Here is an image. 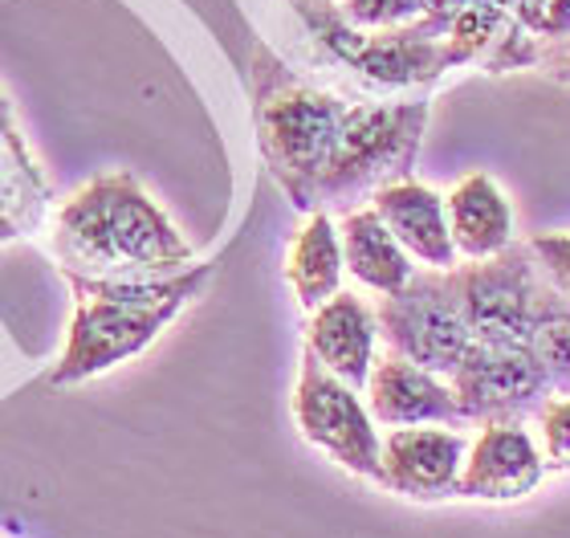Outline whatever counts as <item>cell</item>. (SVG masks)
<instances>
[{"label":"cell","instance_id":"1","mask_svg":"<svg viewBox=\"0 0 570 538\" xmlns=\"http://www.w3.org/2000/svg\"><path fill=\"white\" fill-rule=\"evenodd\" d=\"M53 257L61 274L95 282H151L196 265V250L131 172L95 176L61 200Z\"/></svg>","mask_w":570,"mask_h":538},{"label":"cell","instance_id":"2","mask_svg":"<svg viewBox=\"0 0 570 538\" xmlns=\"http://www.w3.org/2000/svg\"><path fill=\"white\" fill-rule=\"evenodd\" d=\"M213 274V262H196L184 274L151 282H95L61 274L73 290V323L66 351L49 371V383L73 388L147 351L191 299H200Z\"/></svg>","mask_w":570,"mask_h":538},{"label":"cell","instance_id":"3","mask_svg":"<svg viewBox=\"0 0 570 538\" xmlns=\"http://www.w3.org/2000/svg\"><path fill=\"white\" fill-rule=\"evenodd\" d=\"M346 98L289 74L265 46L253 49V123L257 147L285 200L318 213V188L338 151Z\"/></svg>","mask_w":570,"mask_h":538},{"label":"cell","instance_id":"4","mask_svg":"<svg viewBox=\"0 0 570 538\" xmlns=\"http://www.w3.org/2000/svg\"><path fill=\"white\" fill-rule=\"evenodd\" d=\"M424 127L428 102H351L338 151L318 188V213H351L358 200L412 176Z\"/></svg>","mask_w":570,"mask_h":538},{"label":"cell","instance_id":"5","mask_svg":"<svg viewBox=\"0 0 570 538\" xmlns=\"http://www.w3.org/2000/svg\"><path fill=\"white\" fill-rule=\"evenodd\" d=\"M375 319H380V335L387 339V348L432 375H452L473 343L449 270L412 274V282L400 294L380 299Z\"/></svg>","mask_w":570,"mask_h":538},{"label":"cell","instance_id":"6","mask_svg":"<svg viewBox=\"0 0 570 538\" xmlns=\"http://www.w3.org/2000/svg\"><path fill=\"white\" fill-rule=\"evenodd\" d=\"M294 420H297V432L309 444H318L322 453H331L346 473L380 486L383 441L380 432H375L371 408L358 400V392L351 383L331 375L309 351L302 355V371H297Z\"/></svg>","mask_w":570,"mask_h":538},{"label":"cell","instance_id":"7","mask_svg":"<svg viewBox=\"0 0 570 538\" xmlns=\"http://www.w3.org/2000/svg\"><path fill=\"white\" fill-rule=\"evenodd\" d=\"M449 274L469 335L481 343H518V348L530 343L534 299L542 282L530 245H510L485 262L452 265Z\"/></svg>","mask_w":570,"mask_h":538},{"label":"cell","instance_id":"8","mask_svg":"<svg viewBox=\"0 0 570 538\" xmlns=\"http://www.w3.org/2000/svg\"><path fill=\"white\" fill-rule=\"evenodd\" d=\"M461 400L464 420H522L554 388L530 348L518 343H481L473 339L456 371L449 375Z\"/></svg>","mask_w":570,"mask_h":538},{"label":"cell","instance_id":"9","mask_svg":"<svg viewBox=\"0 0 570 538\" xmlns=\"http://www.w3.org/2000/svg\"><path fill=\"white\" fill-rule=\"evenodd\" d=\"M464 453H469V441L452 429H436V424L392 429L380 449V486L420 502L452 498L461 486Z\"/></svg>","mask_w":570,"mask_h":538},{"label":"cell","instance_id":"10","mask_svg":"<svg viewBox=\"0 0 570 538\" xmlns=\"http://www.w3.org/2000/svg\"><path fill=\"white\" fill-rule=\"evenodd\" d=\"M542 478H547V457L522 429V420H485L464 453L456 493L476 502H518L534 493Z\"/></svg>","mask_w":570,"mask_h":538},{"label":"cell","instance_id":"11","mask_svg":"<svg viewBox=\"0 0 570 538\" xmlns=\"http://www.w3.org/2000/svg\"><path fill=\"white\" fill-rule=\"evenodd\" d=\"M371 420L383 429H412V424H464L461 400L444 375L416 368L412 359L387 351L375 359L367 375Z\"/></svg>","mask_w":570,"mask_h":538},{"label":"cell","instance_id":"12","mask_svg":"<svg viewBox=\"0 0 570 538\" xmlns=\"http://www.w3.org/2000/svg\"><path fill=\"white\" fill-rule=\"evenodd\" d=\"M375 343H380V319L358 294L338 290L331 302L309 311L306 351L355 392L367 388V375L375 368Z\"/></svg>","mask_w":570,"mask_h":538},{"label":"cell","instance_id":"13","mask_svg":"<svg viewBox=\"0 0 570 538\" xmlns=\"http://www.w3.org/2000/svg\"><path fill=\"white\" fill-rule=\"evenodd\" d=\"M371 208L380 221L395 233V241L407 250V257L424 262L428 270H452L456 265V245L449 233V216H444V196L420 184V179H395L387 188L371 196Z\"/></svg>","mask_w":570,"mask_h":538},{"label":"cell","instance_id":"14","mask_svg":"<svg viewBox=\"0 0 570 538\" xmlns=\"http://www.w3.org/2000/svg\"><path fill=\"white\" fill-rule=\"evenodd\" d=\"M452 245L464 262H485L513 245V208L510 196L493 184V176L473 172L444 196Z\"/></svg>","mask_w":570,"mask_h":538},{"label":"cell","instance_id":"15","mask_svg":"<svg viewBox=\"0 0 570 538\" xmlns=\"http://www.w3.org/2000/svg\"><path fill=\"white\" fill-rule=\"evenodd\" d=\"M338 241H343V265L358 286L375 290L380 299L400 294L412 282L416 265L407 250L395 241V233L380 221L375 208H351L338 221Z\"/></svg>","mask_w":570,"mask_h":538},{"label":"cell","instance_id":"16","mask_svg":"<svg viewBox=\"0 0 570 538\" xmlns=\"http://www.w3.org/2000/svg\"><path fill=\"white\" fill-rule=\"evenodd\" d=\"M53 184L24 144L21 127H12L0 144V245L21 241L49 221Z\"/></svg>","mask_w":570,"mask_h":538},{"label":"cell","instance_id":"17","mask_svg":"<svg viewBox=\"0 0 570 538\" xmlns=\"http://www.w3.org/2000/svg\"><path fill=\"white\" fill-rule=\"evenodd\" d=\"M343 241L331 213H309V221L297 228L294 245L285 253V277L294 286V299L302 311H318L322 302H331L343 290Z\"/></svg>","mask_w":570,"mask_h":538},{"label":"cell","instance_id":"18","mask_svg":"<svg viewBox=\"0 0 570 538\" xmlns=\"http://www.w3.org/2000/svg\"><path fill=\"white\" fill-rule=\"evenodd\" d=\"M534 359L542 363L547 380L554 392L570 395V299L562 290L550 286V277L542 274L534 299V323H530V343Z\"/></svg>","mask_w":570,"mask_h":538},{"label":"cell","instance_id":"19","mask_svg":"<svg viewBox=\"0 0 570 538\" xmlns=\"http://www.w3.org/2000/svg\"><path fill=\"white\" fill-rule=\"evenodd\" d=\"M538 417V449L547 457V469L570 473V395H547L534 408Z\"/></svg>","mask_w":570,"mask_h":538},{"label":"cell","instance_id":"20","mask_svg":"<svg viewBox=\"0 0 570 538\" xmlns=\"http://www.w3.org/2000/svg\"><path fill=\"white\" fill-rule=\"evenodd\" d=\"M338 12L355 29H400L424 17V0H338Z\"/></svg>","mask_w":570,"mask_h":538},{"label":"cell","instance_id":"21","mask_svg":"<svg viewBox=\"0 0 570 538\" xmlns=\"http://www.w3.org/2000/svg\"><path fill=\"white\" fill-rule=\"evenodd\" d=\"M530 253H534L538 270L550 277V286L570 299V233H542L530 241Z\"/></svg>","mask_w":570,"mask_h":538},{"label":"cell","instance_id":"22","mask_svg":"<svg viewBox=\"0 0 570 538\" xmlns=\"http://www.w3.org/2000/svg\"><path fill=\"white\" fill-rule=\"evenodd\" d=\"M469 4H485V0H424V21L436 25L440 33H444L452 17H456L461 9H469ZM498 4H501V0H498Z\"/></svg>","mask_w":570,"mask_h":538},{"label":"cell","instance_id":"23","mask_svg":"<svg viewBox=\"0 0 570 538\" xmlns=\"http://www.w3.org/2000/svg\"><path fill=\"white\" fill-rule=\"evenodd\" d=\"M550 74H554L559 82H570V46H562L559 58H550Z\"/></svg>","mask_w":570,"mask_h":538},{"label":"cell","instance_id":"24","mask_svg":"<svg viewBox=\"0 0 570 538\" xmlns=\"http://www.w3.org/2000/svg\"><path fill=\"white\" fill-rule=\"evenodd\" d=\"M12 127H17V119H12V107H9V98H4V90H0V144L9 139Z\"/></svg>","mask_w":570,"mask_h":538}]
</instances>
